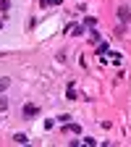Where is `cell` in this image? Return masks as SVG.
<instances>
[{"label":"cell","instance_id":"6da1fadb","mask_svg":"<svg viewBox=\"0 0 131 147\" xmlns=\"http://www.w3.org/2000/svg\"><path fill=\"white\" fill-rule=\"evenodd\" d=\"M37 113H40V108H37V105H32V102L24 105V118H34Z\"/></svg>","mask_w":131,"mask_h":147},{"label":"cell","instance_id":"7a4b0ae2","mask_svg":"<svg viewBox=\"0 0 131 147\" xmlns=\"http://www.w3.org/2000/svg\"><path fill=\"white\" fill-rule=\"evenodd\" d=\"M118 18H121V21H123V24H126V21H128V18H131V11H128L126 5H121V8H118Z\"/></svg>","mask_w":131,"mask_h":147},{"label":"cell","instance_id":"3957f363","mask_svg":"<svg viewBox=\"0 0 131 147\" xmlns=\"http://www.w3.org/2000/svg\"><path fill=\"white\" fill-rule=\"evenodd\" d=\"M68 32H71L73 37H79V34H84V26H79V24H71V26H68Z\"/></svg>","mask_w":131,"mask_h":147},{"label":"cell","instance_id":"277c9868","mask_svg":"<svg viewBox=\"0 0 131 147\" xmlns=\"http://www.w3.org/2000/svg\"><path fill=\"white\" fill-rule=\"evenodd\" d=\"M66 97H68V100H76V87H73V84H68V89H66Z\"/></svg>","mask_w":131,"mask_h":147},{"label":"cell","instance_id":"5b68a950","mask_svg":"<svg viewBox=\"0 0 131 147\" xmlns=\"http://www.w3.org/2000/svg\"><path fill=\"white\" fill-rule=\"evenodd\" d=\"M13 142H16V144H26V142H29V137H26V134H16V137H13Z\"/></svg>","mask_w":131,"mask_h":147},{"label":"cell","instance_id":"8992f818","mask_svg":"<svg viewBox=\"0 0 131 147\" xmlns=\"http://www.w3.org/2000/svg\"><path fill=\"white\" fill-rule=\"evenodd\" d=\"M66 131H73V134H79L81 129H79V123H66Z\"/></svg>","mask_w":131,"mask_h":147},{"label":"cell","instance_id":"52a82bcc","mask_svg":"<svg viewBox=\"0 0 131 147\" xmlns=\"http://www.w3.org/2000/svg\"><path fill=\"white\" fill-rule=\"evenodd\" d=\"M8 87H11V79H0V95H3Z\"/></svg>","mask_w":131,"mask_h":147},{"label":"cell","instance_id":"ba28073f","mask_svg":"<svg viewBox=\"0 0 131 147\" xmlns=\"http://www.w3.org/2000/svg\"><path fill=\"white\" fill-rule=\"evenodd\" d=\"M0 11H3V13L11 11V0H0Z\"/></svg>","mask_w":131,"mask_h":147},{"label":"cell","instance_id":"9c48e42d","mask_svg":"<svg viewBox=\"0 0 131 147\" xmlns=\"http://www.w3.org/2000/svg\"><path fill=\"white\" fill-rule=\"evenodd\" d=\"M105 53H107V45H105V42H102V45H100V47H97V55H105Z\"/></svg>","mask_w":131,"mask_h":147},{"label":"cell","instance_id":"30bf717a","mask_svg":"<svg viewBox=\"0 0 131 147\" xmlns=\"http://www.w3.org/2000/svg\"><path fill=\"white\" fill-rule=\"evenodd\" d=\"M5 108H8V100H5V97H0V110H5Z\"/></svg>","mask_w":131,"mask_h":147},{"label":"cell","instance_id":"8fae6325","mask_svg":"<svg viewBox=\"0 0 131 147\" xmlns=\"http://www.w3.org/2000/svg\"><path fill=\"white\" fill-rule=\"evenodd\" d=\"M0 26H3V21H0Z\"/></svg>","mask_w":131,"mask_h":147}]
</instances>
